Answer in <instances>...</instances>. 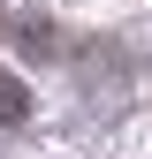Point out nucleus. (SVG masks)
<instances>
[{
  "mask_svg": "<svg viewBox=\"0 0 152 159\" xmlns=\"http://www.w3.org/2000/svg\"><path fill=\"white\" fill-rule=\"evenodd\" d=\"M23 114H31V91L15 84L8 68H0V129H15V121H23Z\"/></svg>",
  "mask_w": 152,
  "mask_h": 159,
  "instance_id": "nucleus-1",
  "label": "nucleus"
}]
</instances>
